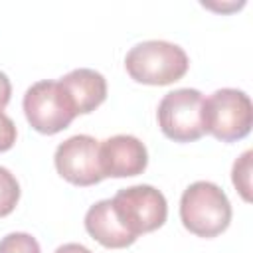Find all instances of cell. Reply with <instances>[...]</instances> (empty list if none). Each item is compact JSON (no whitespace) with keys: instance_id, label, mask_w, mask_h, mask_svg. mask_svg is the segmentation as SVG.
<instances>
[{"instance_id":"6da1fadb","label":"cell","mask_w":253,"mask_h":253,"mask_svg":"<svg viewBox=\"0 0 253 253\" xmlns=\"http://www.w3.org/2000/svg\"><path fill=\"white\" fill-rule=\"evenodd\" d=\"M186 51L166 40H146L132 45L125 57L128 75L144 85H170L188 71Z\"/></svg>"},{"instance_id":"7a4b0ae2","label":"cell","mask_w":253,"mask_h":253,"mask_svg":"<svg viewBox=\"0 0 253 253\" xmlns=\"http://www.w3.org/2000/svg\"><path fill=\"white\" fill-rule=\"evenodd\" d=\"M180 219L198 237H215L231 221V204L225 192L208 180L190 184L180 198Z\"/></svg>"},{"instance_id":"3957f363","label":"cell","mask_w":253,"mask_h":253,"mask_svg":"<svg viewBox=\"0 0 253 253\" xmlns=\"http://www.w3.org/2000/svg\"><path fill=\"white\" fill-rule=\"evenodd\" d=\"M202 117L204 132L213 134L221 142L241 140L249 134L253 123L251 99L241 89H217L208 99H204Z\"/></svg>"},{"instance_id":"277c9868","label":"cell","mask_w":253,"mask_h":253,"mask_svg":"<svg viewBox=\"0 0 253 253\" xmlns=\"http://www.w3.org/2000/svg\"><path fill=\"white\" fill-rule=\"evenodd\" d=\"M111 202L119 221L134 237L158 229L164 225L168 215L164 194L148 184L123 188L115 194V198H111Z\"/></svg>"},{"instance_id":"5b68a950","label":"cell","mask_w":253,"mask_h":253,"mask_svg":"<svg viewBox=\"0 0 253 253\" xmlns=\"http://www.w3.org/2000/svg\"><path fill=\"white\" fill-rule=\"evenodd\" d=\"M204 95L198 89H176L162 97L156 117L158 126L174 142H192L204 134Z\"/></svg>"},{"instance_id":"8992f818","label":"cell","mask_w":253,"mask_h":253,"mask_svg":"<svg viewBox=\"0 0 253 253\" xmlns=\"http://www.w3.org/2000/svg\"><path fill=\"white\" fill-rule=\"evenodd\" d=\"M24 113L32 128L42 134H55L77 117L59 81L43 79L28 87L24 95Z\"/></svg>"},{"instance_id":"52a82bcc","label":"cell","mask_w":253,"mask_h":253,"mask_svg":"<svg viewBox=\"0 0 253 253\" xmlns=\"http://www.w3.org/2000/svg\"><path fill=\"white\" fill-rule=\"evenodd\" d=\"M99 144L89 134H75L63 140L53 154L57 174L75 186L99 184L105 178L99 162Z\"/></svg>"},{"instance_id":"ba28073f","label":"cell","mask_w":253,"mask_h":253,"mask_svg":"<svg viewBox=\"0 0 253 253\" xmlns=\"http://www.w3.org/2000/svg\"><path fill=\"white\" fill-rule=\"evenodd\" d=\"M99 162L105 178L138 176L148 164V152L144 142L136 136L115 134L99 144Z\"/></svg>"},{"instance_id":"9c48e42d","label":"cell","mask_w":253,"mask_h":253,"mask_svg":"<svg viewBox=\"0 0 253 253\" xmlns=\"http://www.w3.org/2000/svg\"><path fill=\"white\" fill-rule=\"evenodd\" d=\"M59 85L65 91L75 115H87L107 99L105 77L89 67H79L69 71L59 79Z\"/></svg>"},{"instance_id":"30bf717a","label":"cell","mask_w":253,"mask_h":253,"mask_svg":"<svg viewBox=\"0 0 253 253\" xmlns=\"http://www.w3.org/2000/svg\"><path fill=\"white\" fill-rule=\"evenodd\" d=\"M85 229L93 239H97L103 247H109V249L128 247L136 241V237L130 235L119 221L111 200H101L87 210Z\"/></svg>"},{"instance_id":"8fae6325","label":"cell","mask_w":253,"mask_h":253,"mask_svg":"<svg viewBox=\"0 0 253 253\" xmlns=\"http://www.w3.org/2000/svg\"><path fill=\"white\" fill-rule=\"evenodd\" d=\"M18 200H20V184L16 176L8 168L0 166V217L12 213Z\"/></svg>"},{"instance_id":"7c38bea8","label":"cell","mask_w":253,"mask_h":253,"mask_svg":"<svg viewBox=\"0 0 253 253\" xmlns=\"http://www.w3.org/2000/svg\"><path fill=\"white\" fill-rule=\"evenodd\" d=\"M251 150H245L235 162H233V170H231V180L233 186L237 188V192L241 194V198L245 202H251Z\"/></svg>"},{"instance_id":"4fadbf2b","label":"cell","mask_w":253,"mask_h":253,"mask_svg":"<svg viewBox=\"0 0 253 253\" xmlns=\"http://www.w3.org/2000/svg\"><path fill=\"white\" fill-rule=\"evenodd\" d=\"M0 253H42V251L36 237L24 231H14L0 239Z\"/></svg>"},{"instance_id":"5bb4252c","label":"cell","mask_w":253,"mask_h":253,"mask_svg":"<svg viewBox=\"0 0 253 253\" xmlns=\"http://www.w3.org/2000/svg\"><path fill=\"white\" fill-rule=\"evenodd\" d=\"M16 136H18V130L14 121L4 111H0V152L10 150L16 142Z\"/></svg>"},{"instance_id":"9a60e30c","label":"cell","mask_w":253,"mask_h":253,"mask_svg":"<svg viewBox=\"0 0 253 253\" xmlns=\"http://www.w3.org/2000/svg\"><path fill=\"white\" fill-rule=\"evenodd\" d=\"M10 95H12V85L10 79L4 71H0V111L10 103Z\"/></svg>"},{"instance_id":"2e32d148","label":"cell","mask_w":253,"mask_h":253,"mask_svg":"<svg viewBox=\"0 0 253 253\" xmlns=\"http://www.w3.org/2000/svg\"><path fill=\"white\" fill-rule=\"evenodd\" d=\"M53 253H93V251L87 249V247L81 245V243H63V245H59Z\"/></svg>"}]
</instances>
